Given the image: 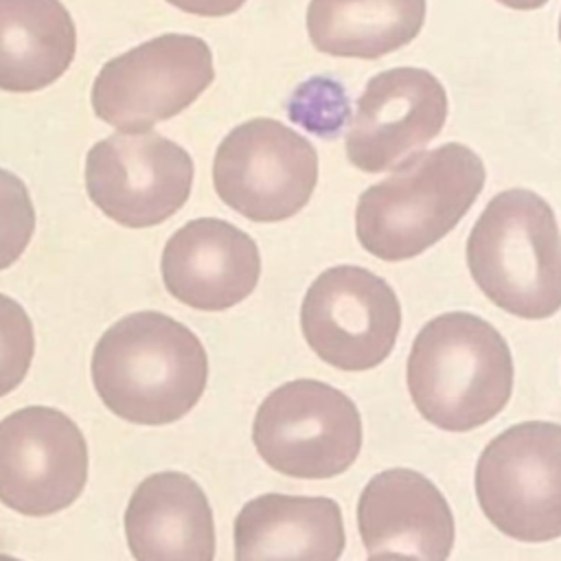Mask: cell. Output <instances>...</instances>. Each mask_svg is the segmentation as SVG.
I'll list each match as a JSON object with an SVG mask.
<instances>
[{
	"label": "cell",
	"mask_w": 561,
	"mask_h": 561,
	"mask_svg": "<svg viewBox=\"0 0 561 561\" xmlns=\"http://www.w3.org/2000/svg\"><path fill=\"white\" fill-rule=\"evenodd\" d=\"M90 377L99 399L134 425H169L186 416L208 383L202 340L160 311H134L96 340Z\"/></svg>",
	"instance_id": "1"
},
{
	"label": "cell",
	"mask_w": 561,
	"mask_h": 561,
	"mask_svg": "<svg viewBox=\"0 0 561 561\" xmlns=\"http://www.w3.org/2000/svg\"><path fill=\"white\" fill-rule=\"evenodd\" d=\"M405 381L416 412L443 432H471L511 401L515 364L502 333L476 313L449 311L416 333Z\"/></svg>",
	"instance_id": "2"
},
{
	"label": "cell",
	"mask_w": 561,
	"mask_h": 561,
	"mask_svg": "<svg viewBox=\"0 0 561 561\" xmlns=\"http://www.w3.org/2000/svg\"><path fill=\"white\" fill-rule=\"evenodd\" d=\"M484 178L480 156L460 142L412 153L359 195L357 241L381 261L419 256L458 226Z\"/></svg>",
	"instance_id": "3"
},
{
	"label": "cell",
	"mask_w": 561,
	"mask_h": 561,
	"mask_svg": "<svg viewBox=\"0 0 561 561\" xmlns=\"http://www.w3.org/2000/svg\"><path fill=\"white\" fill-rule=\"evenodd\" d=\"M467 265L511 316L543 320L561 309V230L533 191L508 188L486 204L467 239Z\"/></svg>",
	"instance_id": "4"
},
{
	"label": "cell",
	"mask_w": 561,
	"mask_h": 561,
	"mask_svg": "<svg viewBox=\"0 0 561 561\" xmlns=\"http://www.w3.org/2000/svg\"><path fill=\"white\" fill-rule=\"evenodd\" d=\"M252 443L276 473L296 480H331L359 458L362 414L335 386L320 379H291L259 403Z\"/></svg>",
	"instance_id": "5"
},
{
	"label": "cell",
	"mask_w": 561,
	"mask_h": 561,
	"mask_svg": "<svg viewBox=\"0 0 561 561\" xmlns=\"http://www.w3.org/2000/svg\"><path fill=\"white\" fill-rule=\"evenodd\" d=\"M476 500L506 537L548 543L561 537V423L522 421L493 436L476 460Z\"/></svg>",
	"instance_id": "6"
},
{
	"label": "cell",
	"mask_w": 561,
	"mask_h": 561,
	"mask_svg": "<svg viewBox=\"0 0 561 561\" xmlns=\"http://www.w3.org/2000/svg\"><path fill=\"white\" fill-rule=\"evenodd\" d=\"M213 79V50L202 37L162 33L105 61L90 105L116 131L142 134L184 112Z\"/></svg>",
	"instance_id": "7"
},
{
	"label": "cell",
	"mask_w": 561,
	"mask_h": 561,
	"mask_svg": "<svg viewBox=\"0 0 561 561\" xmlns=\"http://www.w3.org/2000/svg\"><path fill=\"white\" fill-rule=\"evenodd\" d=\"M318 182L313 145L274 118H252L226 134L213 160L219 199L250 221L300 213Z\"/></svg>",
	"instance_id": "8"
},
{
	"label": "cell",
	"mask_w": 561,
	"mask_h": 561,
	"mask_svg": "<svg viewBox=\"0 0 561 561\" xmlns=\"http://www.w3.org/2000/svg\"><path fill=\"white\" fill-rule=\"evenodd\" d=\"M300 329L309 348L346 373L377 368L392 353L401 329L394 289L357 265L324 270L307 289Z\"/></svg>",
	"instance_id": "9"
},
{
	"label": "cell",
	"mask_w": 561,
	"mask_h": 561,
	"mask_svg": "<svg viewBox=\"0 0 561 561\" xmlns=\"http://www.w3.org/2000/svg\"><path fill=\"white\" fill-rule=\"evenodd\" d=\"M193 175L188 151L158 131H114L88 149L83 169L92 204L125 228L173 217L191 195Z\"/></svg>",
	"instance_id": "10"
},
{
	"label": "cell",
	"mask_w": 561,
	"mask_h": 561,
	"mask_svg": "<svg viewBox=\"0 0 561 561\" xmlns=\"http://www.w3.org/2000/svg\"><path fill=\"white\" fill-rule=\"evenodd\" d=\"M88 443L61 410L26 405L0 421V502L26 517L68 508L88 482Z\"/></svg>",
	"instance_id": "11"
},
{
	"label": "cell",
	"mask_w": 561,
	"mask_h": 561,
	"mask_svg": "<svg viewBox=\"0 0 561 561\" xmlns=\"http://www.w3.org/2000/svg\"><path fill=\"white\" fill-rule=\"evenodd\" d=\"M447 118V92L423 68L375 75L357 101L346 134L351 164L366 173L397 167L408 153L436 138Z\"/></svg>",
	"instance_id": "12"
},
{
	"label": "cell",
	"mask_w": 561,
	"mask_h": 561,
	"mask_svg": "<svg viewBox=\"0 0 561 561\" xmlns=\"http://www.w3.org/2000/svg\"><path fill=\"white\" fill-rule=\"evenodd\" d=\"M160 274L167 291L182 305L226 311L256 289L261 254L241 228L217 217H199L169 237Z\"/></svg>",
	"instance_id": "13"
},
{
	"label": "cell",
	"mask_w": 561,
	"mask_h": 561,
	"mask_svg": "<svg viewBox=\"0 0 561 561\" xmlns=\"http://www.w3.org/2000/svg\"><path fill=\"white\" fill-rule=\"evenodd\" d=\"M355 519L368 554L405 552L421 561H447L454 550L456 519L447 497L408 467L375 473L357 497Z\"/></svg>",
	"instance_id": "14"
},
{
	"label": "cell",
	"mask_w": 561,
	"mask_h": 561,
	"mask_svg": "<svg viewBox=\"0 0 561 561\" xmlns=\"http://www.w3.org/2000/svg\"><path fill=\"white\" fill-rule=\"evenodd\" d=\"M123 526L136 561H215L213 508L188 473L158 471L140 480Z\"/></svg>",
	"instance_id": "15"
},
{
	"label": "cell",
	"mask_w": 561,
	"mask_h": 561,
	"mask_svg": "<svg viewBox=\"0 0 561 561\" xmlns=\"http://www.w3.org/2000/svg\"><path fill=\"white\" fill-rule=\"evenodd\" d=\"M344 548L342 508L324 495L261 493L232 524L234 561H340Z\"/></svg>",
	"instance_id": "16"
},
{
	"label": "cell",
	"mask_w": 561,
	"mask_h": 561,
	"mask_svg": "<svg viewBox=\"0 0 561 561\" xmlns=\"http://www.w3.org/2000/svg\"><path fill=\"white\" fill-rule=\"evenodd\" d=\"M77 53V26L61 0H0V90L53 85Z\"/></svg>",
	"instance_id": "17"
},
{
	"label": "cell",
	"mask_w": 561,
	"mask_h": 561,
	"mask_svg": "<svg viewBox=\"0 0 561 561\" xmlns=\"http://www.w3.org/2000/svg\"><path fill=\"white\" fill-rule=\"evenodd\" d=\"M425 7V0H311L307 33L320 53L377 59L419 35Z\"/></svg>",
	"instance_id": "18"
},
{
	"label": "cell",
	"mask_w": 561,
	"mask_h": 561,
	"mask_svg": "<svg viewBox=\"0 0 561 561\" xmlns=\"http://www.w3.org/2000/svg\"><path fill=\"white\" fill-rule=\"evenodd\" d=\"M287 110L294 123L322 138H335L351 114L344 88L324 77L298 85Z\"/></svg>",
	"instance_id": "19"
},
{
	"label": "cell",
	"mask_w": 561,
	"mask_h": 561,
	"mask_svg": "<svg viewBox=\"0 0 561 561\" xmlns=\"http://www.w3.org/2000/svg\"><path fill=\"white\" fill-rule=\"evenodd\" d=\"M35 357V329L26 309L0 294V397L13 392Z\"/></svg>",
	"instance_id": "20"
},
{
	"label": "cell",
	"mask_w": 561,
	"mask_h": 561,
	"mask_svg": "<svg viewBox=\"0 0 561 561\" xmlns=\"http://www.w3.org/2000/svg\"><path fill=\"white\" fill-rule=\"evenodd\" d=\"M35 206L22 178L0 167V272L11 267L35 234Z\"/></svg>",
	"instance_id": "21"
},
{
	"label": "cell",
	"mask_w": 561,
	"mask_h": 561,
	"mask_svg": "<svg viewBox=\"0 0 561 561\" xmlns=\"http://www.w3.org/2000/svg\"><path fill=\"white\" fill-rule=\"evenodd\" d=\"M164 2H169L171 7L184 13H193L202 18H224L239 11L248 0H164Z\"/></svg>",
	"instance_id": "22"
},
{
	"label": "cell",
	"mask_w": 561,
	"mask_h": 561,
	"mask_svg": "<svg viewBox=\"0 0 561 561\" xmlns=\"http://www.w3.org/2000/svg\"><path fill=\"white\" fill-rule=\"evenodd\" d=\"M366 561H421V559L405 552H375V554H368Z\"/></svg>",
	"instance_id": "23"
},
{
	"label": "cell",
	"mask_w": 561,
	"mask_h": 561,
	"mask_svg": "<svg viewBox=\"0 0 561 561\" xmlns=\"http://www.w3.org/2000/svg\"><path fill=\"white\" fill-rule=\"evenodd\" d=\"M500 4L508 7V9H519V11H530V9H539L543 7L548 0H497Z\"/></svg>",
	"instance_id": "24"
},
{
	"label": "cell",
	"mask_w": 561,
	"mask_h": 561,
	"mask_svg": "<svg viewBox=\"0 0 561 561\" xmlns=\"http://www.w3.org/2000/svg\"><path fill=\"white\" fill-rule=\"evenodd\" d=\"M0 561H22V559H18V557H13V554H4V552H0Z\"/></svg>",
	"instance_id": "25"
},
{
	"label": "cell",
	"mask_w": 561,
	"mask_h": 561,
	"mask_svg": "<svg viewBox=\"0 0 561 561\" xmlns=\"http://www.w3.org/2000/svg\"><path fill=\"white\" fill-rule=\"evenodd\" d=\"M559 39H561V20H559Z\"/></svg>",
	"instance_id": "26"
}]
</instances>
